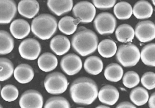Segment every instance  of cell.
Listing matches in <instances>:
<instances>
[{"instance_id":"obj_40","label":"cell","mask_w":155,"mask_h":108,"mask_svg":"<svg viewBox=\"0 0 155 108\" xmlns=\"http://www.w3.org/2000/svg\"><path fill=\"white\" fill-rule=\"evenodd\" d=\"M0 108H3V107L0 104Z\"/></svg>"},{"instance_id":"obj_14","label":"cell","mask_w":155,"mask_h":108,"mask_svg":"<svg viewBox=\"0 0 155 108\" xmlns=\"http://www.w3.org/2000/svg\"><path fill=\"white\" fill-rule=\"evenodd\" d=\"M119 93L118 90L113 86L107 84L101 88L98 92L99 101L107 105H114L118 100Z\"/></svg>"},{"instance_id":"obj_15","label":"cell","mask_w":155,"mask_h":108,"mask_svg":"<svg viewBox=\"0 0 155 108\" xmlns=\"http://www.w3.org/2000/svg\"><path fill=\"white\" fill-rule=\"evenodd\" d=\"M31 27L28 22L22 19H17L12 21L10 25L12 35L17 39H22L30 33Z\"/></svg>"},{"instance_id":"obj_39","label":"cell","mask_w":155,"mask_h":108,"mask_svg":"<svg viewBox=\"0 0 155 108\" xmlns=\"http://www.w3.org/2000/svg\"><path fill=\"white\" fill-rule=\"evenodd\" d=\"M151 1H152V2H153V5L155 6V0H151Z\"/></svg>"},{"instance_id":"obj_17","label":"cell","mask_w":155,"mask_h":108,"mask_svg":"<svg viewBox=\"0 0 155 108\" xmlns=\"http://www.w3.org/2000/svg\"><path fill=\"white\" fill-rule=\"evenodd\" d=\"M70 40L64 35H56L53 37L50 42V48L51 51L58 56L67 53L70 49Z\"/></svg>"},{"instance_id":"obj_6","label":"cell","mask_w":155,"mask_h":108,"mask_svg":"<svg viewBox=\"0 0 155 108\" xmlns=\"http://www.w3.org/2000/svg\"><path fill=\"white\" fill-rule=\"evenodd\" d=\"M94 28L101 35L112 34L116 27L117 22L115 17L108 12L98 14L93 21Z\"/></svg>"},{"instance_id":"obj_31","label":"cell","mask_w":155,"mask_h":108,"mask_svg":"<svg viewBox=\"0 0 155 108\" xmlns=\"http://www.w3.org/2000/svg\"><path fill=\"white\" fill-rule=\"evenodd\" d=\"M44 108H71L68 101L62 97H53L48 98Z\"/></svg>"},{"instance_id":"obj_27","label":"cell","mask_w":155,"mask_h":108,"mask_svg":"<svg viewBox=\"0 0 155 108\" xmlns=\"http://www.w3.org/2000/svg\"><path fill=\"white\" fill-rule=\"evenodd\" d=\"M14 39L7 31L0 30V55L10 53L14 48Z\"/></svg>"},{"instance_id":"obj_1","label":"cell","mask_w":155,"mask_h":108,"mask_svg":"<svg viewBox=\"0 0 155 108\" xmlns=\"http://www.w3.org/2000/svg\"><path fill=\"white\" fill-rule=\"evenodd\" d=\"M70 94L75 103L89 105L93 103L98 96V87L92 79L85 77H79L71 84Z\"/></svg>"},{"instance_id":"obj_21","label":"cell","mask_w":155,"mask_h":108,"mask_svg":"<svg viewBox=\"0 0 155 108\" xmlns=\"http://www.w3.org/2000/svg\"><path fill=\"white\" fill-rule=\"evenodd\" d=\"M79 21L73 17L65 16L61 18L58 22V27L61 32L66 35H71L76 30Z\"/></svg>"},{"instance_id":"obj_5","label":"cell","mask_w":155,"mask_h":108,"mask_svg":"<svg viewBox=\"0 0 155 108\" xmlns=\"http://www.w3.org/2000/svg\"><path fill=\"white\" fill-rule=\"evenodd\" d=\"M68 81L66 77L59 72H54L48 74L44 82L47 92L53 95L64 93L67 89Z\"/></svg>"},{"instance_id":"obj_4","label":"cell","mask_w":155,"mask_h":108,"mask_svg":"<svg viewBox=\"0 0 155 108\" xmlns=\"http://www.w3.org/2000/svg\"><path fill=\"white\" fill-rule=\"evenodd\" d=\"M140 53L138 48L134 44L128 43L120 45L117 50L116 59L124 67H132L139 62Z\"/></svg>"},{"instance_id":"obj_41","label":"cell","mask_w":155,"mask_h":108,"mask_svg":"<svg viewBox=\"0 0 155 108\" xmlns=\"http://www.w3.org/2000/svg\"><path fill=\"white\" fill-rule=\"evenodd\" d=\"M0 94H1V85H0Z\"/></svg>"},{"instance_id":"obj_11","label":"cell","mask_w":155,"mask_h":108,"mask_svg":"<svg viewBox=\"0 0 155 108\" xmlns=\"http://www.w3.org/2000/svg\"><path fill=\"white\" fill-rule=\"evenodd\" d=\"M134 33L140 42H150L155 38V24L150 21H140L136 24Z\"/></svg>"},{"instance_id":"obj_23","label":"cell","mask_w":155,"mask_h":108,"mask_svg":"<svg viewBox=\"0 0 155 108\" xmlns=\"http://www.w3.org/2000/svg\"><path fill=\"white\" fill-rule=\"evenodd\" d=\"M115 35L117 40L120 42H130L133 39L135 33L133 28L126 24L119 25L115 31Z\"/></svg>"},{"instance_id":"obj_7","label":"cell","mask_w":155,"mask_h":108,"mask_svg":"<svg viewBox=\"0 0 155 108\" xmlns=\"http://www.w3.org/2000/svg\"><path fill=\"white\" fill-rule=\"evenodd\" d=\"M94 5L86 1H80L73 7L72 13L74 17L80 23L88 24L93 21L96 15Z\"/></svg>"},{"instance_id":"obj_10","label":"cell","mask_w":155,"mask_h":108,"mask_svg":"<svg viewBox=\"0 0 155 108\" xmlns=\"http://www.w3.org/2000/svg\"><path fill=\"white\" fill-rule=\"evenodd\" d=\"M60 66L64 73L68 75H73L81 71L82 62L78 55L71 53L66 54L61 59Z\"/></svg>"},{"instance_id":"obj_2","label":"cell","mask_w":155,"mask_h":108,"mask_svg":"<svg viewBox=\"0 0 155 108\" xmlns=\"http://www.w3.org/2000/svg\"><path fill=\"white\" fill-rule=\"evenodd\" d=\"M71 45L73 50L78 54L87 56L97 49L98 37L93 31L81 27L72 36Z\"/></svg>"},{"instance_id":"obj_20","label":"cell","mask_w":155,"mask_h":108,"mask_svg":"<svg viewBox=\"0 0 155 108\" xmlns=\"http://www.w3.org/2000/svg\"><path fill=\"white\" fill-rule=\"evenodd\" d=\"M58 59L51 52H44L38 60V65L41 70L44 72H50L54 70L58 66Z\"/></svg>"},{"instance_id":"obj_22","label":"cell","mask_w":155,"mask_h":108,"mask_svg":"<svg viewBox=\"0 0 155 108\" xmlns=\"http://www.w3.org/2000/svg\"><path fill=\"white\" fill-rule=\"evenodd\" d=\"M84 68L87 73L91 75H97L103 69V62L99 57L91 56L85 59Z\"/></svg>"},{"instance_id":"obj_9","label":"cell","mask_w":155,"mask_h":108,"mask_svg":"<svg viewBox=\"0 0 155 108\" xmlns=\"http://www.w3.org/2000/svg\"><path fill=\"white\" fill-rule=\"evenodd\" d=\"M44 99L42 94L33 89L24 92L19 101L21 108H42Z\"/></svg>"},{"instance_id":"obj_42","label":"cell","mask_w":155,"mask_h":108,"mask_svg":"<svg viewBox=\"0 0 155 108\" xmlns=\"http://www.w3.org/2000/svg\"><path fill=\"white\" fill-rule=\"evenodd\" d=\"M77 108H84V107H77Z\"/></svg>"},{"instance_id":"obj_30","label":"cell","mask_w":155,"mask_h":108,"mask_svg":"<svg viewBox=\"0 0 155 108\" xmlns=\"http://www.w3.org/2000/svg\"><path fill=\"white\" fill-rule=\"evenodd\" d=\"M13 63L5 57H0V81H3L9 79L14 72Z\"/></svg>"},{"instance_id":"obj_28","label":"cell","mask_w":155,"mask_h":108,"mask_svg":"<svg viewBox=\"0 0 155 108\" xmlns=\"http://www.w3.org/2000/svg\"><path fill=\"white\" fill-rule=\"evenodd\" d=\"M130 99L136 106H142L148 101L149 95L145 88L137 87L131 91Z\"/></svg>"},{"instance_id":"obj_8","label":"cell","mask_w":155,"mask_h":108,"mask_svg":"<svg viewBox=\"0 0 155 108\" xmlns=\"http://www.w3.org/2000/svg\"><path fill=\"white\" fill-rule=\"evenodd\" d=\"M18 49L23 59L34 60L39 57L41 52V45L35 39L27 38L21 42Z\"/></svg>"},{"instance_id":"obj_36","label":"cell","mask_w":155,"mask_h":108,"mask_svg":"<svg viewBox=\"0 0 155 108\" xmlns=\"http://www.w3.org/2000/svg\"><path fill=\"white\" fill-rule=\"evenodd\" d=\"M116 108H136V107L128 101H123L120 103Z\"/></svg>"},{"instance_id":"obj_26","label":"cell","mask_w":155,"mask_h":108,"mask_svg":"<svg viewBox=\"0 0 155 108\" xmlns=\"http://www.w3.org/2000/svg\"><path fill=\"white\" fill-rule=\"evenodd\" d=\"M140 59L145 65L155 67V43L147 44L142 48Z\"/></svg>"},{"instance_id":"obj_29","label":"cell","mask_w":155,"mask_h":108,"mask_svg":"<svg viewBox=\"0 0 155 108\" xmlns=\"http://www.w3.org/2000/svg\"><path fill=\"white\" fill-rule=\"evenodd\" d=\"M113 11L116 17L120 20L129 19L133 14L131 5L127 2L121 1L114 6Z\"/></svg>"},{"instance_id":"obj_24","label":"cell","mask_w":155,"mask_h":108,"mask_svg":"<svg viewBox=\"0 0 155 108\" xmlns=\"http://www.w3.org/2000/svg\"><path fill=\"white\" fill-rule=\"evenodd\" d=\"M124 71L119 64L112 63L107 66L104 70L105 78L112 82H117L122 78Z\"/></svg>"},{"instance_id":"obj_13","label":"cell","mask_w":155,"mask_h":108,"mask_svg":"<svg viewBox=\"0 0 155 108\" xmlns=\"http://www.w3.org/2000/svg\"><path fill=\"white\" fill-rule=\"evenodd\" d=\"M47 7L54 14L62 16L73 9V0H47Z\"/></svg>"},{"instance_id":"obj_37","label":"cell","mask_w":155,"mask_h":108,"mask_svg":"<svg viewBox=\"0 0 155 108\" xmlns=\"http://www.w3.org/2000/svg\"><path fill=\"white\" fill-rule=\"evenodd\" d=\"M148 106L150 108H155V92L150 95L148 99Z\"/></svg>"},{"instance_id":"obj_16","label":"cell","mask_w":155,"mask_h":108,"mask_svg":"<svg viewBox=\"0 0 155 108\" xmlns=\"http://www.w3.org/2000/svg\"><path fill=\"white\" fill-rule=\"evenodd\" d=\"M39 5L36 0H21L18 5V11L23 17L31 19L36 16Z\"/></svg>"},{"instance_id":"obj_3","label":"cell","mask_w":155,"mask_h":108,"mask_svg":"<svg viewBox=\"0 0 155 108\" xmlns=\"http://www.w3.org/2000/svg\"><path fill=\"white\" fill-rule=\"evenodd\" d=\"M57 28L56 19L50 14H39L31 21V32L41 40H47L51 38L56 32Z\"/></svg>"},{"instance_id":"obj_19","label":"cell","mask_w":155,"mask_h":108,"mask_svg":"<svg viewBox=\"0 0 155 108\" xmlns=\"http://www.w3.org/2000/svg\"><path fill=\"white\" fill-rule=\"evenodd\" d=\"M153 8L151 4L145 0H140L136 2L133 8L134 16L139 19H145L151 16Z\"/></svg>"},{"instance_id":"obj_18","label":"cell","mask_w":155,"mask_h":108,"mask_svg":"<svg viewBox=\"0 0 155 108\" xmlns=\"http://www.w3.org/2000/svg\"><path fill=\"white\" fill-rule=\"evenodd\" d=\"M13 75L16 80L19 83L26 84L33 78L34 71L30 65L26 63H22L15 68Z\"/></svg>"},{"instance_id":"obj_35","label":"cell","mask_w":155,"mask_h":108,"mask_svg":"<svg viewBox=\"0 0 155 108\" xmlns=\"http://www.w3.org/2000/svg\"><path fill=\"white\" fill-rule=\"evenodd\" d=\"M117 0H92L95 7L100 10H108L115 5Z\"/></svg>"},{"instance_id":"obj_12","label":"cell","mask_w":155,"mask_h":108,"mask_svg":"<svg viewBox=\"0 0 155 108\" xmlns=\"http://www.w3.org/2000/svg\"><path fill=\"white\" fill-rule=\"evenodd\" d=\"M17 12V6L14 0H0V24H9Z\"/></svg>"},{"instance_id":"obj_32","label":"cell","mask_w":155,"mask_h":108,"mask_svg":"<svg viewBox=\"0 0 155 108\" xmlns=\"http://www.w3.org/2000/svg\"><path fill=\"white\" fill-rule=\"evenodd\" d=\"M1 95L3 100L8 102H12L17 99L19 95V91L15 86L7 84L2 87Z\"/></svg>"},{"instance_id":"obj_33","label":"cell","mask_w":155,"mask_h":108,"mask_svg":"<svg viewBox=\"0 0 155 108\" xmlns=\"http://www.w3.org/2000/svg\"><path fill=\"white\" fill-rule=\"evenodd\" d=\"M140 81V78L138 74L134 71H130L127 72L122 78L124 85L128 88L136 87Z\"/></svg>"},{"instance_id":"obj_25","label":"cell","mask_w":155,"mask_h":108,"mask_svg":"<svg viewBox=\"0 0 155 108\" xmlns=\"http://www.w3.org/2000/svg\"><path fill=\"white\" fill-rule=\"evenodd\" d=\"M116 43L110 39L102 40L97 46V51L99 54L105 58L113 57L117 52Z\"/></svg>"},{"instance_id":"obj_38","label":"cell","mask_w":155,"mask_h":108,"mask_svg":"<svg viewBox=\"0 0 155 108\" xmlns=\"http://www.w3.org/2000/svg\"><path fill=\"white\" fill-rule=\"evenodd\" d=\"M96 108H110L108 106H104V105H99L98 106H97Z\"/></svg>"},{"instance_id":"obj_34","label":"cell","mask_w":155,"mask_h":108,"mask_svg":"<svg viewBox=\"0 0 155 108\" xmlns=\"http://www.w3.org/2000/svg\"><path fill=\"white\" fill-rule=\"evenodd\" d=\"M142 84L147 89L151 90L155 88V73L147 72L143 74L140 79Z\"/></svg>"}]
</instances>
